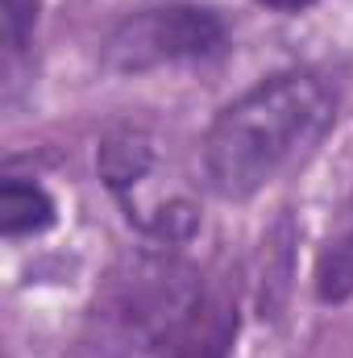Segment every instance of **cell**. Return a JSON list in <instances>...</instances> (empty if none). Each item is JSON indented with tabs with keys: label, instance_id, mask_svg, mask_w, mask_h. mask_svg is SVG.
Returning a JSON list of instances; mask_svg holds the SVG:
<instances>
[{
	"label": "cell",
	"instance_id": "cell-4",
	"mask_svg": "<svg viewBox=\"0 0 353 358\" xmlns=\"http://www.w3.org/2000/svg\"><path fill=\"white\" fill-rule=\"evenodd\" d=\"M154 163H158V150L142 125H108L96 142V179L117 208L133 204V192L150 179Z\"/></svg>",
	"mask_w": 353,
	"mask_h": 358
},
{
	"label": "cell",
	"instance_id": "cell-1",
	"mask_svg": "<svg viewBox=\"0 0 353 358\" xmlns=\"http://www.w3.org/2000/svg\"><path fill=\"white\" fill-rule=\"evenodd\" d=\"M341 100L316 67H278L225 100L200 138L204 187L225 204H250L295 171L337 129Z\"/></svg>",
	"mask_w": 353,
	"mask_h": 358
},
{
	"label": "cell",
	"instance_id": "cell-5",
	"mask_svg": "<svg viewBox=\"0 0 353 358\" xmlns=\"http://www.w3.org/2000/svg\"><path fill=\"white\" fill-rule=\"evenodd\" d=\"M312 296L324 308H341L353 300V187L350 196L337 204L329 234L316 250L312 263Z\"/></svg>",
	"mask_w": 353,
	"mask_h": 358
},
{
	"label": "cell",
	"instance_id": "cell-8",
	"mask_svg": "<svg viewBox=\"0 0 353 358\" xmlns=\"http://www.w3.org/2000/svg\"><path fill=\"white\" fill-rule=\"evenodd\" d=\"M291 246H295V225L283 213L262 238V279H258V300H254V313L262 321H278L283 317V304H287V292H291V275H295Z\"/></svg>",
	"mask_w": 353,
	"mask_h": 358
},
{
	"label": "cell",
	"instance_id": "cell-3",
	"mask_svg": "<svg viewBox=\"0 0 353 358\" xmlns=\"http://www.w3.org/2000/svg\"><path fill=\"white\" fill-rule=\"evenodd\" d=\"M229 21L212 4L195 0H163L121 13L100 46L96 63L104 76L137 80L163 67H191V63H216L229 55Z\"/></svg>",
	"mask_w": 353,
	"mask_h": 358
},
{
	"label": "cell",
	"instance_id": "cell-9",
	"mask_svg": "<svg viewBox=\"0 0 353 358\" xmlns=\"http://www.w3.org/2000/svg\"><path fill=\"white\" fill-rule=\"evenodd\" d=\"M42 25V0H0V46H4V100L17 96V71L25 67Z\"/></svg>",
	"mask_w": 353,
	"mask_h": 358
},
{
	"label": "cell",
	"instance_id": "cell-7",
	"mask_svg": "<svg viewBox=\"0 0 353 358\" xmlns=\"http://www.w3.org/2000/svg\"><path fill=\"white\" fill-rule=\"evenodd\" d=\"M237 329H241L237 300H233V296H220V300L204 304V308L195 313V321H191L158 358H233Z\"/></svg>",
	"mask_w": 353,
	"mask_h": 358
},
{
	"label": "cell",
	"instance_id": "cell-2",
	"mask_svg": "<svg viewBox=\"0 0 353 358\" xmlns=\"http://www.w3.org/2000/svg\"><path fill=\"white\" fill-rule=\"evenodd\" d=\"M200 271L179 259V250L150 246L137 263L117 275L112 292L96 304L104 342L125 346L129 355H163L204 308Z\"/></svg>",
	"mask_w": 353,
	"mask_h": 358
},
{
	"label": "cell",
	"instance_id": "cell-6",
	"mask_svg": "<svg viewBox=\"0 0 353 358\" xmlns=\"http://www.w3.org/2000/svg\"><path fill=\"white\" fill-rule=\"evenodd\" d=\"M59 225V200L50 196L46 183L33 176L4 171L0 179V238L21 242V238H42Z\"/></svg>",
	"mask_w": 353,
	"mask_h": 358
},
{
	"label": "cell",
	"instance_id": "cell-10",
	"mask_svg": "<svg viewBox=\"0 0 353 358\" xmlns=\"http://www.w3.org/2000/svg\"><path fill=\"white\" fill-rule=\"evenodd\" d=\"M254 4H262V8H270V13H283V17H299V13L316 8L320 0H254Z\"/></svg>",
	"mask_w": 353,
	"mask_h": 358
}]
</instances>
